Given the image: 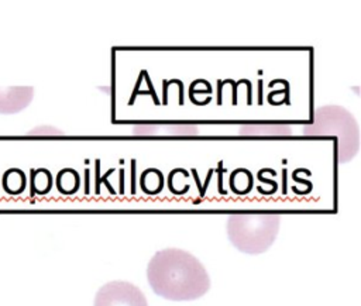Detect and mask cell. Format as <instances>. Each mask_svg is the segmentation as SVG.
<instances>
[{
	"label": "cell",
	"instance_id": "1",
	"mask_svg": "<svg viewBox=\"0 0 361 306\" xmlns=\"http://www.w3.org/2000/svg\"><path fill=\"white\" fill-rule=\"evenodd\" d=\"M152 290L168 300H195L210 288V278L203 264L180 248H165L154 254L147 267Z\"/></svg>",
	"mask_w": 361,
	"mask_h": 306
},
{
	"label": "cell",
	"instance_id": "2",
	"mask_svg": "<svg viewBox=\"0 0 361 306\" xmlns=\"http://www.w3.org/2000/svg\"><path fill=\"white\" fill-rule=\"evenodd\" d=\"M279 223L275 213H234L227 219V235L238 251L261 254L274 244Z\"/></svg>",
	"mask_w": 361,
	"mask_h": 306
},
{
	"label": "cell",
	"instance_id": "3",
	"mask_svg": "<svg viewBox=\"0 0 361 306\" xmlns=\"http://www.w3.org/2000/svg\"><path fill=\"white\" fill-rule=\"evenodd\" d=\"M303 134L333 135L338 140V162L354 158L360 147V128L355 118L341 106H322L316 110L313 121L303 127Z\"/></svg>",
	"mask_w": 361,
	"mask_h": 306
},
{
	"label": "cell",
	"instance_id": "4",
	"mask_svg": "<svg viewBox=\"0 0 361 306\" xmlns=\"http://www.w3.org/2000/svg\"><path fill=\"white\" fill-rule=\"evenodd\" d=\"M93 306H148L142 290L127 281H111L103 285Z\"/></svg>",
	"mask_w": 361,
	"mask_h": 306
},
{
	"label": "cell",
	"instance_id": "5",
	"mask_svg": "<svg viewBox=\"0 0 361 306\" xmlns=\"http://www.w3.org/2000/svg\"><path fill=\"white\" fill-rule=\"evenodd\" d=\"M34 97L31 86L0 87V114H14L24 110Z\"/></svg>",
	"mask_w": 361,
	"mask_h": 306
},
{
	"label": "cell",
	"instance_id": "6",
	"mask_svg": "<svg viewBox=\"0 0 361 306\" xmlns=\"http://www.w3.org/2000/svg\"><path fill=\"white\" fill-rule=\"evenodd\" d=\"M25 175L23 171L17 169V168H11L8 169L4 176H3V185H4V189L8 192V193H20L24 190L25 188Z\"/></svg>",
	"mask_w": 361,
	"mask_h": 306
},
{
	"label": "cell",
	"instance_id": "7",
	"mask_svg": "<svg viewBox=\"0 0 361 306\" xmlns=\"http://www.w3.org/2000/svg\"><path fill=\"white\" fill-rule=\"evenodd\" d=\"M288 126H243L241 134H290Z\"/></svg>",
	"mask_w": 361,
	"mask_h": 306
},
{
	"label": "cell",
	"instance_id": "8",
	"mask_svg": "<svg viewBox=\"0 0 361 306\" xmlns=\"http://www.w3.org/2000/svg\"><path fill=\"white\" fill-rule=\"evenodd\" d=\"M42 179H39V175H38V171H32V175H31V188L34 192H38V193H45L49 190L51 188V173L45 169L44 171V176H41Z\"/></svg>",
	"mask_w": 361,
	"mask_h": 306
},
{
	"label": "cell",
	"instance_id": "9",
	"mask_svg": "<svg viewBox=\"0 0 361 306\" xmlns=\"http://www.w3.org/2000/svg\"><path fill=\"white\" fill-rule=\"evenodd\" d=\"M165 131L166 134H197V128L195 126H165L158 127V131Z\"/></svg>",
	"mask_w": 361,
	"mask_h": 306
},
{
	"label": "cell",
	"instance_id": "10",
	"mask_svg": "<svg viewBox=\"0 0 361 306\" xmlns=\"http://www.w3.org/2000/svg\"><path fill=\"white\" fill-rule=\"evenodd\" d=\"M131 131L134 134H157L158 126H138V127H133Z\"/></svg>",
	"mask_w": 361,
	"mask_h": 306
},
{
	"label": "cell",
	"instance_id": "11",
	"mask_svg": "<svg viewBox=\"0 0 361 306\" xmlns=\"http://www.w3.org/2000/svg\"><path fill=\"white\" fill-rule=\"evenodd\" d=\"M39 131H42L41 134H61V131H59V130L52 128V127H38V128L32 130V131H31V134H37V133H39Z\"/></svg>",
	"mask_w": 361,
	"mask_h": 306
}]
</instances>
